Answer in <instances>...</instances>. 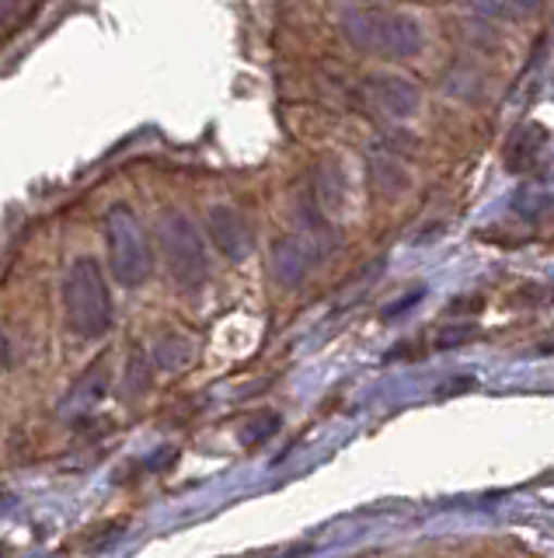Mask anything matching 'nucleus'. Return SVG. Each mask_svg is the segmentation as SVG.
Segmentation results:
<instances>
[{"mask_svg": "<svg viewBox=\"0 0 554 558\" xmlns=\"http://www.w3.org/2000/svg\"><path fill=\"white\" fill-rule=\"evenodd\" d=\"M161 248L171 279L182 290H199L210 279V255H206V241L199 227L185 214H168L161 220Z\"/></svg>", "mask_w": 554, "mask_h": 558, "instance_id": "7ed1b4c3", "label": "nucleus"}, {"mask_svg": "<svg viewBox=\"0 0 554 558\" xmlns=\"http://www.w3.org/2000/svg\"><path fill=\"white\" fill-rule=\"evenodd\" d=\"M471 4L489 14H506V0H471Z\"/></svg>", "mask_w": 554, "mask_h": 558, "instance_id": "6e6552de", "label": "nucleus"}, {"mask_svg": "<svg viewBox=\"0 0 554 558\" xmlns=\"http://www.w3.org/2000/svg\"><path fill=\"white\" fill-rule=\"evenodd\" d=\"M541 147H544V133L537 130V126L516 130L513 140L506 144V161H509V168H513V171L530 168V165H533V157H537V150H541Z\"/></svg>", "mask_w": 554, "mask_h": 558, "instance_id": "0eeeda50", "label": "nucleus"}, {"mask_svg": "<svg viewBox=\"0 0 554 558\" xmlns=\"http://www.w3.org/2000/svg\"><path fill=\"white\" fill-rule=\"evenodd\" d=\"M362 92H367L370 105H377L387 119H408L422 105V92L402 74H373Z\"/></svg>", "mask_w": 554, "mask_h": 558, "instance_id": "39448f33", "label": "nucleus"}, {"mask_svg": "<svg viewBox=\"0 0 554 558\" xmlns=\"http://www.w3.org/2000/svg\"><path fill=\"white\" fill-rule=\"evenodd\" d=\"M349 43L384 57H411L422 49V28L408 14H384V11H359L345 22Z\"/></svg>", "mask_w": 554, "mask_h": 558, "instance_id": "20e7f679", "label": "nucleus"}, {"mask_svg": "<svg viewBox=\"0 0 554 558\" xmlns=\"http://www.w3.org/2000/svg\"><path fill=\"white\" fill-rule=\"evenodd\" d=\"M106 248H109V272L115 283L140 287L153 269L150 244L140 220L130 206H112L106 214Z\"/></svg>", "mask_w": 554, "mask_h": 558, "instance_id": "f03ea898", "label": "nucleus"}, {"mask_svg": "<svg viewBox=\"0 0 554 558\" xmlns=\"http://www.w3.org/2000/svg\"><path fill=\"white\" fill-rule=\"evenodd\" d=\"M210 227H213V238L220 244V252L227 255V258H245L251 252L248 223L241 220L231 206H213L210 209Z\"/></svg>", "mask_w": 554, "mask_h": 558, "instance_id": "423d86ee", "label": "nucleus"}, {"mask_svg": "<svg viewBox=\"0 0 554 558\" xmlns=\"http://www.w3.org/2000/svg\"><path fill=\"white\" fill-rule=\"evenodd\" d=\"M63 311L81 339H98L112 328V293L95 258H77L63 276Z\"/></svg>", "mask_w": 554, "mask_h": 558, "instance_id": "f257e3e1", "label": "nucleus"}]
</instances>
